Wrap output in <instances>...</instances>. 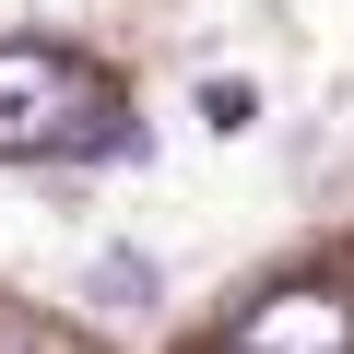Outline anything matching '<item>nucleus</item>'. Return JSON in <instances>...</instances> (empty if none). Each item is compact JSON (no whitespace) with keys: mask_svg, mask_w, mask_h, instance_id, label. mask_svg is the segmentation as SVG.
<instances>
[{"mask_svg":"<svg viewBox=\"0 0 354 354\" xmlns=\"http://www.w3.org/2000/svg\"><path fill=\"white\" fill-rule=\"evenodd\" d=\"M118 95L59 59V48H0V165H24V153H118Z\"/></svg>","mask_w":354,"mask_h":354,"instance_id":"1","label":"nucleus"},{"mask_svg":"<svg viewBox=\"0 0 354 354\" xmlns=\"http://www.w3.org/2000/svg\"><path fill=\"white\" fill-rule=\"evenodd\" d=\"M236 354H354V295L342 283H283L236 319Z\"/></svg>","mask_w":354,"mask_h":354,"instance_id":"2","label":"nucleus"},{"mask_svg":"<svg viewBox=\"0 0 354 354\" xmlns=\"http://www.w3.org/2000/svg\"><path fill=\"white\" fill-rule=\"evenodd\" d=\"M201 130H225V142L260 130V83H248V71H213V83H201Z\"/></svg>","mask_w":354,"mask_h":354,"instance_id":"3","label":"nucleus"},{"mask_svg":"<svg viewBox=\"0 0 354 354\" xmlns=\"http://www.w3.org/2000/svg\"><path fill=\"white\" fill-rule=\"evenodd\" d=\"M83 295H95V307H153V260H130V248H106Z\"/></svg>","mask_w":354,"mask_h":354,"instance_id":"4","label":"nucleus"},{"mask_svg":"<svg viewBox=\"0 0 354 354\" xmlns=\"http://www.w3.org/2000/svg\"><path fill=\"white\" fill-rule=\"evenodd\" d=\"M0 354H48V342H24V330H0Z\"/></svg>","mask_w":354,"mask_h":354,"instance_id":"5","label":"nucleus"}]
</instances>
